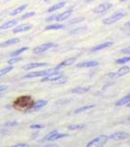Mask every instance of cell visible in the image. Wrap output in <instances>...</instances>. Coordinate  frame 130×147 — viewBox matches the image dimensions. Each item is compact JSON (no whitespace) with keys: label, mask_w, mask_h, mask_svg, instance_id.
<instances>
[{"label":"cell","mask_w":130,"mask_h":147,"mask_svg":"<svg viewBox=\"0 0 130 147\" xmlns=\"http://www.w3.org/2000/svg\"><path fill=\"white\" fill-rule=\"evenodd\" d=\"M125 26H126V27H128V28H130V21H128V22L125 24Z\"/></svg>","instance_id":"cell-38"},{"label":"cell","mask_w":130,"mask_h":147,"mask_svg":"<svg viewBox=\"0 0 130 147\" xmlns=\"http://www.w3.org/2000/svg\"><path fill=\"white\" fill-rule=\"evenodd\" d=\"M6 89H7L6 85H0V93H1V92H3V91H5Z\"/></svg>","instance_id":"cell-36"},{"label":"cell","mask_w":130,"mask_h":147,"mask_svg":"<svg viewBox=\"0 0 130 147\" xmlns=\"http://www.w3.org/2000/svg\"><path fill=\"white\" fill-rule=\"evenodd\" d=\"M109 137L107 136H100L99 137H96L95 139L91 140L89 143H87V147H99L104 146L107 143Z\"/></svg>","instance_id":"cell-4"},{"label":"cell","mask_w":130,"mask_h":147,"mask_svg":"<svg viewBox=\"0 0 130 147\" xmlns=\"http://www.w3.org/2000/svg\"><path fill=\"white\" fill-rule=\"evenodd\" d=\"M57 130H53V131H51V132H49L48 134H47V136L44 137V139L43 140H48V141H52V138H53L54 137V136H55V134H57Z\"/></svg>","instance_id":"cell-30"},{"label":"cell","mask_w":130,"mask_h":147,"mask_svg":"<svg viewBox=\"0 0 130 147\" xmlns=\"http://www.w3.org/2000/svg\"><path fill=\"white\" fill-rule=\"evenodd\" d=\"M128 8L130 9V4H129V5H128Z\"/></svg>","instance_id":"cell-42"},{"label":"cell","mask_w":130,"mask_h":147,"mask_svg":"<svg viewBox=\"0 0 130 147\" xmlns=\"http://www.w3.org/2000/svg\"><path fill=\"white\" fill-rule=\"evenodd\" d=\"M128 106H130V102H129V103H128Z\"/></svg>","instance_id":"cell-43"},{"label":"cell","mask_w":130,"mask_h":147,"mask_svg":"<svg viewBox=\"0 0 130 147\" xmlns=\"http://www.w3.org/2000/svg\"><path fill=\"white\" fill-rule=\"evenodd\" d=\"M122 53L124 54H130V47H127V48H124L123 50H121Z\"/></svg>","instance_id":"cell-35"},{"label":"cell","mask_w":130,"mask_h":147,"mask_svg":"<svg viewBox=\"0 0 130 147\" xmlns=\"http://www.w3.org/2000/svg\"><path fill=\"white\" fill-rule=\"evenodd\" d=\"M20 42V39L19 38H12V39H8L6 41L2 42L0 43V47H7V46H10V45H14V44H17Z\"/></svg>","instance_id":"cell-16"},{"label":"cell","mask_w":130,"mask_h":147,"mask_svg":"<svg viewBox=\"0 0 130 147\" xmlns=\"http://www.w3.org/2000/svg\"><path fill=\"white\" fill-rule=\"evenodd\" d=\"M28 49V47H22V48L18 49V50H15L13 52H11L10 53V56L11 57H16V56H19L20 54L23 53V52H25Z\"/></svg>","instance_id":"cell-25"},{"label":"cell","mask_w":130,"mask_h":147,"mask_svg":"<svg viewBox=\"0 0 130 147\" xmlns=\"http://www.w3.org/2000/svg\"><path fill=\"white\" fill-rule=\"evenodd\" d=\"M13 147H29V145H28V144H25V143H19V144L13 145Z\"/></svg>","instance_id":"cell-34"},{"label":"cell","mask_w":130,"mask_h":147,"mask_svg":"<svg viewBox=\"0 0 130 147\" xmlns=\"http://www.w3.org/2000/svg\"><path fill=\"white\" fill-rule=\"evenodd\" d=\"M22 60H23L22 57H18V56L12 57L11 59H9V60H8V64H9V65H14V64L20 62V61H22Z\"/></svg>","instance_id":"cell-27"},{"label":"cell","mask_w":130,"mask_h":147,"mask_svg":"<svg viewBox=\"0 0 130 147\" xmlns=\"http://www.w3.org/2000/svg\"><path fill=\"white\" fill-rule=\"evenodd\" d=\"M49 1V0H44V2H48Z\"/></svg>","instance_id":"cell-41"},{"label":"cell","mask_w":130,"mask_h":147,"mask_svg":"<svg viewBox=\"0 0 130 147\" xmlns=\"http://www.w3.org/2000/svg\"><path fill=\"white\" fill-rule=\"evenodd\" d=\"M129 121H130V117H129Z\"/></svg>","instance_id":"cell-45"},{"label":"cell","mask_w":130,"mask_h":147,"mask_svg":"<svg viewBox=\"0 0 130 147\" xmlns=\"http://www.w3.org/2000/svg\"><path fill=\"white\" fill-rule=\"evenodd\" d=\"M48 64L46 63H30V64H27V65L23 66V69L25 71H28V70H32V69H35V68H40V67H45Z\"/></svg>","instance_id":"cell-12"},{"label":"cell","mask_w":130,"mask_h":147,"mask_svg":"<svg viewBox=\"0 0 130 147\" xmlns=\"http://www.w3.org/2000/svg\"><path fill=\"white\" fill-rule=\"evenodd\" d=\"M65 28V25H61V24H52V25L47 26L45 28V30H63Z\"/></svg>","instance_id":"cell-20"},{"label":"cell","mask_w":130,"mask_h":147,"mask_svg":"<svg viewBox=\"0 0 130 147\" xmlns=\"http://www.w3.org/2000/svg\"><path fill=\"white\" fill-rule=\"evenodd\" d=\"M88 90H89L88 87H75V88L72 89V92L75 94H83V93H86Z\"/></svg>","instance_id":"cell-22"},{"label":"cell","mask_w":130,"mask_h":147,"mask_svg":"<svg viewBox=\"0 0 130 147\" xmlns=\"http://www.w3.org/2000/svg\"><path fill=\"white\" fill-rule=\"evenodd\" d=\"M86 30V28H79V30H72V34H76V32H83V30Z\"/></svg>","instance_id":"cell-37"},{"label":"cell","mask_w":130,"mask_h":147,"mask_svg":"<svg viewBox=\"0 0 130 147\" xmlns=\"http://www.w3.org/2000/svg\"><path fill=\"white\" fill-rule=\"evenodd\" d=\"M128 73H130V68L128 66H124V67H122L121 69H119V72H117V77H121V76H125L127 75Z\"/></svg>","instance_id":"cell-24"},{"label":"cell","mask_w":130,"mask_h":147,"mask_svg":"<svg viewBox=\"0 0 130 147\" xmlns=\"http://www.w3.org/2000/svg\"><path fill=\"white\" fill-rule=\"evenodd\" d=\"M92 1H95V0H86L85 2H86V3H89V2H92Z\"/></svg>","instance_id":"cell-39"},{"label":"cell","mask_w":130,"mask_h":147,"mask_svg":"<svg viewBox=\"0 0 130 147\" xmlns=\"http://www.w3.org/2000/svg\"><path fill=\"white\" fill-rule=\"evenodd\" d=\"M129 137V134L127 132H123V131H119V132H115V134H111L109 136L110 139H113V140H122V139H126Z\"/></svg>","instance_id":"cell-8"},{"label":"cell","mask_w":130,"mask_h":147,"mask_svg":"<svg viewBox=\"0 0 130 147\" xmlns=\"http://www.w3.org/2000/svg\"><path fill=\"white\" fill-rule=\"evenodd\" d=\"M112 45H113V42L112 41H108V42H105V43L99 44V45L93 47V48L91 49V51L92 52H97V51H99V50H102V49L108 48V47H110V46H112Z\"/></svg>","instance_id":"cell-14"},{"label":"cell","mask_w":130,"mask_h":147,"mask_svg":"<svg viewBox=\"0 0 130 147\" xmlns=\"http://www.w3.org/2000/svg\"><path fill=\"white\" fill-rule=\"evenodd\" d=\"M60 71V69L58 68H52V69H48V70L45 71H37V72H32V73H28L25 76V79H34V78H39V77H45V76L49 75V74L55 73Z\"/></svg>","instance_id":"cell-2"},{"label":"cell","mask_w":130,"mask_h":147,"mask_svg":"<svg viewBox=\"0 0 130 147\" xmlns=\"http://www.w3.org/2000/svg\"><path fill=\"white\" fill-rule=\"evenodd\" d=\"M32 26L30 24H23V25L17 26L16 28H13V32L14 34H19V32H27V30H31Z\"/></svg>","instance_id":"cell-9"},{"label":"cell","mask_w":130,"mask_h":147,"mask_svg":"<svg viewBox=\"0 0 130 147\" xmlns=\"http://www.w3.org/2000/svg\"><path fill=\"white\" fill-rule=\"evenodd\" d=\"M124 16H125L124 12H117V13H115V15L111 16V17H109V18L104 19L103 24H104V25H107V26L112 25V24H115V23L119 22V20H121Z\"/></svg>","instance_id":"cell-3"},{"label":"cell","mask_w":130,"mask_h":147,"mask_svg":"<svg viewBox=\"0 0 130 147\" xmlns=\"http://www.w3.org/2000/svg\"><path fill=\"white\" fill-rule=\"evenodd\" d=\"M53 46H54V43H52V42H46V43L41 44V45L35 47V48L34 49V53H35V54L43 53V52H45L47 50H49V49H51Z\"/></svg>","instance_id":"cell-5"},{"label":"cell","mask_w":130,"mask_h":147,"mask_svg":"<svg viewBox=\"0 0 130 147\" xmlns=\"http://www.w3.org/2000/svg\"><path fill=\"white\" fill-rule=\"evenodd\" d=\"M129 102H130V93L127 94L126 96L122 97L120 100H119L117 102V104H115V105H117V106H122V105H125V104H128Z\"/></svg>","instance_id":"cell-21"},{"label":"cell","mask_w":130,"mask_h":147,"mask_svg":"<svg viewBox=\"0 0 130 147\" xmlns=\"http://www.w3.org/2000/svg\"><path fill=\"white\" fill-rule=\"evenodd\" d=\"M47 103H48V102H47V100H43V99L37 100L36 102H34V107H32V110H34V111H38L42 107H44V106H45Z\"/></svg>","instance_id":"cell-15"},{"label":"cell","mask_w":130,"mask_h":147,"mask_svg":"<svg viewBox=\"0 0 130 147\" xmlns=\"http://www.w3.org/2000/svg\"><path fill=\"white\" fill-rule=\"evenodd\" d=\"M44 127V125H30V129H43Z\"/></svg>","instance_id":"cell-32"},{"label":"cell","mask_w":130,"mask_h":147,"mask_svg":"<svg viewBox=\"0 0 130 147\" xmlns=\"http://www.w3.org/2000/svg\"><path fill=\"white\" fill-rule=\"evenodd\" d=\"M18 123L17 122H12V123H6L5 124V127H15L17 125Z\"/></svg>","instance_id":"cell-33"},{"label":"cell","mask_w":130,"mask_h":147,"mask_svg":"<svg viewBox=\"0 0 130 147\" xmlns=\"http://www.w3.org/2000/svg\"><path fill=\"white\" fill-rule=\"evenodd\" d=\"M84 127V125H70L68 127V129L70 130H79L82 129Z\"/></svg>","instance_id":"cell-28"},{"label":"cell","mask_w":130,"mask_h":147,"mask_svg":"<svg viewBox=\"0 0 130 147\" xmlns=\"http://www.w3.org/2000/svg\"><path fill=\"white\" fill-rule=\"evenodd\" d=\"M63 76V74L58 71V72H55V73H52V74H49V75L45 76L43 77V79L41 80L42 82H55L56 80H58L59 78H61Z\"/></svg>","instance_id":"cell-6"},{"label":"cell","mask_w":130,"mask_h":147,"mask_svg":"<svg viewBox=\"0 0 130 147\" xmlns=\"http://www.w3.org/2000/svg\"><path fill=\"white\" fill-rule=\"evenodd\" d=\"M0 59H1V56H0Z\"/></svg>","instance_id":"cell-44"},{"label":"cell","mask_w":130,"mask_h":147,"mask_svg":"<svg viewBox=\"0 0 130 147\" xmlns=\"http://www.w3.org/2000/svg\"><path fill=\"white\" fill-rule=\"evenodd\" d=\"M17 24H18L17 20H11L9 22H6L3 25L0 26V30H7V28H10L12 27H14V26H16Z\"/></svg>","instance_id":"cell-17"},{"label":"cell","mask_w":130,"mask_h":147,"mask_svg":"<svg viewBox=\"0 0 130 147\" xmlns=\"http://www.w3.org/2000/svg\"><path fill=\"white\" fill-rule=\"evenodd\" d=\"M12 70H13V65H10L4 69H1V70H0V77H3V76L7 75V74L10 73Z\"/></svg>","instance_id":"cell-26"},{"label":"cell","mask_w":130,"mask_h":147,"mask_svg":"<svg viewBox=\"0 0 130 147\" xmlns=\"http://www.w3.org/2000/svg\"><path fill=\"white\" fill-rule=\"evenodd\" d=\"M112 6H113L112 3H110V2H105V3H102L99 6L95 7V8L93 9V12L94 13H97V14L105 13V12H107V10H109Z\"/></svg>","instance_id":"cell-7"},{"label":"cell","mask_w":130,"mask_h":147,"mask_svg":"<svg viewBox=\"0 0 130 147\" xmlns=\"http://www.w3.org/2000/svg\"><path fill=\"white\" fill-rule=\"evenodd\" d=\"M72 14V9H70V10H68V11H65L64 13L56 16V21H58V22H63V21H65V20H67V19L70 18Z\"/></svg>","instance_id":"cell-10"},{"label":"cell","mask_w":130,"mask_h":147,"mask_svg":"<svg viewBox=\"0 0 130 147\" xmlns=\"http://www.w3.org/2000/svg\"><path fill=\"white\" fill-rule=\"evenodd\" d=\"M34 15H35L34 12H27V13H25V15H23L21 19H22V20H25V19H28V18L32 17V16H34Z\"/></svg>","instance_id":"cell-31"},{"label":"cell","mask_w":130,"mask_h":147,"mask_svg":"<svg viewBox=\"0 0 130 147\" xmlns=\"http://www.w3.org/2000/svg\"><path fill=\"white\" fill-rule=\"evenodd\" d=\"M75 60H76V58L75 57H72V58H68L67 59V60H65L64 62H62L61 64H59L58 66H57V68L58 69H62L64 67H67V66H70V65H72L74 62H75Z\"/></svg>","instance_id":"cell-13"},{"label":"cell","mask_w":130,"mask_h":147,"mask_svg":"<svg viewBox=\"0 0 130 147\" xmlns=\"http://www.w3.org/2000/svg\"><path fill=\"white\" fill-rule=\"evenodd\" d=\"M130 61V57H123V58H120L117 60V64H119V65H124V64L128 63Z\"/></svg>","instance_id":"cell-29"},{"label":"cell","mask_w":130,"mask_h":147,"mask_svg":"<svg viewBox=\"0 0 130 147\" xmlns=\"http://www.w3.org/2000/svg\"><path fill=\"white\" fill-rule=\"evenodd\" d=\"M34 102L32 100V98L30 96H27V95H25V96H22L20 98H18L17 100L15 101V107L17 109H21V110H29V109H32L34 107Z\"/></svg>","instance_id":"cell-1"},{"label":"cell","mask_w":130,"mask_h":147,"mask_svg":"<svg viewBox=\"0 0 130 147\" xmlns=\"http://www.w3.org/2000/svg\"><path fill=\"white\" fill-rule=\"evenodd\" d=\"M66 5V2L65 1H62V2H59V3L55 4V5L51 6L50 8L48 9V12L49 13H52V12L54 11H57V10H60V9H62L64 6Z\"/></svg>","instance_id":"cell-18"},{"label":"cell","mask_w":130,"mask_h":147,"mask_svg":"<svg viewBox=\"0 0 130 147\" xmlns=\"http://www.w3.org/2000/svg\"><path fill=\"white\" fill-rule=\"evenodd\" d=\"M99 66V63L97 61H88V62H82L78 63L76 65L77 68H94Z\"/></svg>","instance_id":"cell-11"},{"label":"cell","mask_w":130,"mask_h":147,"mask_svg":"<svg viewBox=\"0 0 130 147\" xmlns=\"http://www.w3.org/2000/svg\"><path fill=\"white\" fill-rule=\"evenodd\" d=\"M27 4H23V5L20 6V7H18V8H16V9H14L13 11H11V12H10V15H11V16H16V15H18V14H20L21 12H23V10H25V9H27Z\"/></svg>","instance_id":"cell-19"},{"label":"cell","mask_w":130,"mask_h":147,"mask_svg":"<svg viewBox=\"0 0 130 147\" xmlns=\"http://www.w3.org/2000/svg\"><path fill=\"white\" fill-rule=\"evenodd\" d=\"M95 107V105H86V106H83V107H80V108H77L74 110V113L75 114H78V113H82V112H85V111H88L90 109Z\"/></svg>","instance_id":"cell-23"},{"label":"cell","mask_w":130,"mask_h":147,"mask_svg":"<svg viewBox=\"0 0 130 147\" xmlns=\"http://www.w3.org/2000/svg\"><path fill=\"white\" fill-rule=\"evenodd\" d=\"M120 2H124V1H128V0H119Z\"/></svg>","instance_id":"cell-40"}]
</instances>
